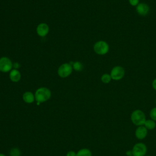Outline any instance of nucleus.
I'll use <instances>...</instances> for the list:
<instances>
[{
	"instance_id": "1",
	"label": "nucleus",
	"mask_w": 156,
	"mask_h": 156,
	"mask_svg": "<svg viewBox=\"0 0 156 156\" xmlns=\"http://www.w3.org/2000/svg\"><path fill=\"white\" fill-rule=\"evenodd\" d=\"M130 118L131 122L136 126H143L146 120V116L144 112L140 109L133 110L131 113Z\"/></svg>"
},
{
	"instance_id": "2",
	"label": "nucleus",
	"mask_w": 156,
	"mask_h": 156,
	"mask_svg": "<svg viewBox=\"0 0 156 156\" xmlns=\"http://www.w3.org/2000/svg\"><path fill=\"white\" fill-rule=\"evenodd\" d=\"M34 95L37 102L42 103L50 99L51 96V91L46 87H40L36 90Z\"/></svg>"
},
{
	"instance_id": "3",
	"label": "nucleus",
	"mask_w": 156,
	"mask_h": 156,
	"mask_svg": "<svg viewBox=\"0 0 156 156\" xmlns=\"http://www.w3.org/2000/svg\"><path fill=\"white\" fill-rule=\"evenodd\" d=\"M109 44L104 40H99L96 41L93 46V50L96 54L103 55L107 54L109 51Z\"/></svg>"
},
{
	"instance_id": "4",
	"label": "nucleus",
	"mask_w": 156,
	"mask_h": 156,
	"mask_svg": "<svg viewBox=\"0 0 156 156\" xmlns=\"http://www.w3.org/2000/svg\"><path fill=\"white\" fill-rule=\"evenodd\" d=\"M110 74L113 80L119 81L124 77L125 69L122 66L120 65H116L112 68Z\"/></svg>"
},
{
	"instance_id": "5",
	"label": "nucleus",
	"mask_w": 156,
	"mask_h": 156,
	"mask_svg": "<svg viewBox=\"0 0 156 156\" xmlns=\"http://www.w3.org/2000/svg\"><path fill=\"white\" fill-rule=\"evenodd\" d=\"M132 156H145L147 152V146L142 142L135 143L132 149Z\"/></svg>"
},
{
	"instance_id": "6",
	"label": "nucleus",
	"mask_w": 156,
	"mask_h": 156,
	"mask_svg": "<svg viewBox=\"0 0 156 156\" xmlns=\"http://www.w3.org/2000/svg\"><path fill=\"white\" fill-rule=\"evenodd\" d=\"M73 71V66L70 63H65L61 65L57 70L58 75L62 78L68 77Z\"/></svg>"
},
{
	"instance_id": "7",
	"label": "nucleus",
	"mask_w": 156,
	"mask_h": 156,
	"mask_svg": "<svg viewBox=\"0 0 156 156\" xmlns=\"http://www.w3.org/2000/svg\"><path fill=\"white\" fill-rule=\"evenodd\" d=\"M13 67V63L11 60L7 57H2L0 58V71L2 73H7L10 71Z\"/></svg>"
},
{
	"instance_id": "8",
	"label": "nucleus",
	"mask_w": 156,
	"mask_h": 156,
	"mask_svg": "<svg viewBox=\"0 0 156 156\" xmlns=\"http://www.w3.org/2000/svg\"><path fill=\"white\" fill-rule=\"evenodd\" d=\"M135 10L136 13L142 16H145L148 15L150 11V7L145 2H140L136 7Z\"/></svg>"
},
{
	"instance_id": "9",
	"label": "nucleus",
	"mask_w": 156,
	"mask_h": 156,
	"mask_svg": "<svg viewBox=\"0 0 156 156\" xmlns=\"http://www.w3.org/2000/svg\"><path fill=\"white\" fill-rule=\"evenodd\" d=\"M148 133V130L144 126H137L135 130V136L139 140H143L146 138Z\"/></svg>"
},
{
	"instance_id": "10",
	"label": "nucleus",
	"mask_w": 156,
	"mask_h": 156,
	"mask_svg": "<svg viewBox=\"0 0 156 156\" xmlns=\"http://www.w3.org/2000/svg\"><path fill=\"white\" fill-rule=\"evenodd\" d=\"M49 26L44 23L39 24L37 27V33L40 37H45L49 32Z\"/></svg>"
},
{
	"instance_id": "11",
	"label": "nucleus",
	"mask_w": 156,
	"mask_h": 156,
	"mask_svg": "<svg viewBox=\"0 0 156 156\" xmlns=\"http://www.w3.org/2000/svg\"><path fill=\"white\" fill-rule=\"evenodd\" d=\"M9 77L11 81L13 82H18V81L20 80L21 75L20 72L18 69H13L10 71Z\"/></svg>"
},
{
	"instance_id": "12",
	"label": "nucleus",
	"mask_w": 156,
	"mask_h": 156,
	"mask_svg": "<svg viewBox=\"0 0 156 156\" xmlns=\"http://www.w3.org/2000/svg\"><path fill=\"white\" fill-rule=\"evenodd\" d=\"M23 101L27 104H31L35 100V95L30 91H26L23 95Z\"/></svg>"
},
{
	"instance_id": "13",
	"label": "nucleus",
	"mask_w": 156,
	"mask_h": 156,
	"mask_svg": "<svg viewBox=\"0 0 156 156\" xmlns=\"http://www.w3.org/2000/svg\"><path fill=\"white\" fill-rule=\"evenodd\" d=\"M143 126L149 130H152L156 127V122L152 119H146Z\"/></svg>"
},
{
	"instance_id": "14",
	"label": "nucleus",
	"mask_w": 156,
	"mask_h": 156,
	"mask_svg": "<svg viewBox=\"0 0 156 156\" xmlns=\"http://www.w3.org/2000/svg\"><path fill=\"white\" fill-rule=\"evenodd\" d=\"M76 156H92L91 151L87 148H82L77 151Z\"/></svg>"
},
{
	"instance_id": "15",
	"label": "nucleus",
	"mask_w": 156,
	"mask_h": 156,
	"mask_svg": "<svg viewBox=\"0 0 156 156\" xmlns=\"http://www.w3.org/2000/svg\"><path fill=\"white\" fill-rule=\"evenodd\" d=\"M112 80V79L110 76V74H108V73H105V74H102L101 77V80L102 81V82H103L104 83H105V84L110 83Z\"/></svg>"
},
{
	"instance_id": "16",
	"label": "nucleus",
	"mask_w": 156,
	"mask_h": 156,
	"mask_svg": "<svg viewBox=\"0 0 156 156\" xmlns=\"http://www.w3.org/2000/svg\"><path fill=\"white\" fill-rule=\"evenodd\" d=\"M21 154V151L17 147H13L9 151L10 156H20Z\"/></svg>"
},
{
	"instance_id": "17",
	"label": "nucleus",
	"mask_w": 156,
	"mask_h": 156,
	"mask_svg": "<svg viewBox=\"0 0 156 156\" xmlns=\"http://www.w3.org/2000/svg\"><path fill=\"white\" fill-rule=\"evenodd\" d=\"M73 68L77 71H80L83 69V65L80 62H75L73 63Z\"/></svg>"
},
{
	"instance_id": "18",
	"label": "nucleus",
	"mask_w": 156,
	"mask_h": 156,
	"mask_svg": "<svg viewBox=\"0 0 156 156\" xmlns=\"http://www.w3.org/2000/svg\"><path fill=\"white\" fill-rule=\"evenodd\" d=\"M149 117L156 122V107H153L149 112Z\"/></svg>"
},
{
	"instance_id": "19",
	"label": "nucleus",
	"mask_w": 156,
	"mask_h": 156,
	"mask_svg": "<svg viewBox=\"0 0 156 156\" xmlns=\"http://www.w3.org/2000/svg\"><path fill=\"white\" fill-rule=\"evenodd\" d=\"M128 1L129 4L133 7H136L140 3V0H128Z\"/></svg>"
},
{
	"instance_id": "20",
	"label": "nucleus",
	"mask_w": 156,
	"mask_h": 156,
	"mask_svg": "<svg viewBox=\"0 0 156 156\" xmlns=\"http://www.w3.org/2000/svg\"><path fill=\"white\" fill-rule=\"evenodd\" d=\"M76 153L74 151H69L66 153V156H76Z\"/></svg>"
},
{
	"instance_id": "21",
	"label": "nucleus",
	"mask_w": 156,
	"mask_h": 156,
	"mask_svg": "<svg viewBox=\"0 0 156 156\" xmlns=\"http://www.w3.org/2000/svg\"><path fill=\"white\" fill-rule=\"evenodd\" d=\"M152 87L153 89L156 91V78H155L152 82Z\"/></svg>"
},
{
	"instance_id": "22",
	"label": "nucleus",
	"mask_w": 156,
	"mask_h": 156,
	"mask_svg": "<svg viewBox=\"0 0 156 156\" xmlns=\"http://www.w3.org/2000/svg\"><path fill=\"white\" fill-rule=\"evenodd\" d=\"M126 154L127 156H132V150H128L126 152Z\"/></svg>"
},
{
	"instance_id": "23",
	"label": "nucleus",
	"mask_w": 156,
	"mask_h": 156,
	"mask_svg": "<svg viewBox=\"0 0 156 156\" xmlns=\"http://www.w3.org/2000/svg\"><path fill=\"white\" fill-rule=\"evenodd\" d=\"M0 156H5L4 154H2V153H0Z\"/></svg>"
},
{
	"instance_id": "24",
	"label": "nucleus",
	"mask_w": 156,
	"mask_h": 156,
	"mask_svg": "<svg viewBox=\"0 0 156 156\" xmlns=\"http://www.w3.org/2000/svg\"><path fill=\"white\" fill-rule=\"evenodd\" d=\"M145 156H152V155H146Z\"/></svg>"
},
{
	"instance_id": "25",
	"label": "nucleus",
	"mask_w": 156,
	"mask_h": 156,
	"mask_svg": "<svg viewBox=\"0 0 156 156\" xmlns=\"http://www.w3.org/2000/svg\"><path fill=\"white\" fill-rule=\"evenodd\" d=\"M155 104H156V98H155Z\"/></svg>"
}]
</instances>
